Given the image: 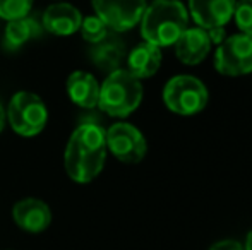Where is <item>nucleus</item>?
<instances>
[{
  "instance_id": "obj_17",
  "label": "nucleus",
  "mask_w": 252,
  "mask_h": 250,
  "mask_svg": "<svg viewBox=\"0 0 252 250\" xmlns=\"http://www.w3.org/2000/svg\"><path fill=\"white\" fill-rule=\"evenodd\" d=\"M79 31L84 40L93 45L100 43L101 40L106 38V34H108V28L105 26V23H103L98 16H90V17H86V19H83Z\"/></svg>"
},
{
  "instance_id": "obj_15",
  "label": "nucleus",
  "mask_w": 252,
  "mask_h": 250,
  "mask_svg": "<svg viewBox=\"0 0 252 250\" xmlns=\"http://www.w3.org/2000/svg\"><path fill=\"white\" fill-rule=\"evenodd\" d=\"M126 58V45L117 36L106 34L105 40L96 43L91 50V60L94 65H98L101 70L113 72L120 69V63Z\"/></svg>"
},
{
  "instance_id": "obj_18",
  "label": "nucleus",
  "mask_w": 252,
  "mask_h": 250,
  "mask_svg": "<svg viewBox=\"0 0 252 250\" xmlns=\"http://www.w3.org/2000/svg\"><path fill=\"white\" fill-rule=\"evenodd\" d=\"M33 0H0V17L5 21H14L26 17L31 10Z\"/></svg>"
},
{
  "instance_id": "obj_20",
  "label": "nucleus",
  "mask_w": 252,
  "mask_h": 250,
  "mask_svg": "<svg viewBox=\"0 0 252 250\" xmlns=\"http://www.w3.org/2000/svg\"><path fill=\"white\" fill-rule=\"evenodd\" d=\"M209 250H246L244 245L239 240H233V238H225V240H220L216 244H213Z\"/></svg>"
},
{
  "instance_id": "obj_22",
  "label": "nucleus",
  "mask_w": 252,
  "mask_h": 250,
  "mask_svg": "<svg viewBox=\"0 0 252 250\" xmlns=\"http://www.w3.org/2000/svg\"><path fill=\"white\" fill-rule=\"evenodd\" d=\"M244 249L246 250H252V230L247 233V238H246V244H244Z\"/></svg>"
},
{
  "instance_id": "obj_9",
  "label": "nucleus",
  "mask_w": 252,
  "mask_h": 250,
  "mask_svg": "<svg viewBox=\"0 0 252 250\" xmlns=\"http://www.w3.org/2000/svg\"><path fill=\"white\" fill-rule=\"evenodd\" d=\"M237 0H189V14L197 28H225L233 17Z\"/></svg>"
},
{
  "instance_id": "obj_11",
  "label": "nucleus",
  "mask_w": 252,
  "mask_h": 250,
  "mask_svg": "<svg viewBox=\"0 0 252 250\" xmlns=\"http://www.w3.org/2000/svg\"><path fill=\"white\" fill-rule=\"evenodd\" d=\"M173 47H175L177 58L180 62L186 63V65H197L209 55L213 45L208 33L196 26L187 28Z\"/></svg>"
},
{
  "instance_id": "obj_7",
  "label": "nucleus",
  "mask_w": 252,
  "mask_h": 250,
  "mask_svg": "<svg viewBox=\"0 0 252 250\" xmlns=\"http://www.w3.org/2000/svg\"><path fill=\"white\" fill-rule=\"evenodd\" d=\"M106 132V149L119 161L126 165H136L144 160L148 153V142L137 127L119 122Z\"/></svg>"
},
{
  "instance_id": "obj_1",
  "label": "nucleus",
  "mask_w": 252,
  "mask_h": 250,
  "mask_svg": "<svg viewBox=\"0 0 252 250\" xmlns=\"http://www.w3.org/2000/svg\"><path fill=\"white\" fill-rule=\"evenodd\" d=\"M106 132L98 124L79 125L63 154L65 171L77 184H90L101 173L106 160Z\"/></svg>"
},
{
  "instance_id": "obj_23",
  "label": "nucleus",
  "mask_w": 252,
  "mask_h": 250,
  "mask_svg": "<svg viewBox=\"0 0 252 250\" xmlns=\"http://www.w3.org/2000/svg\"><path fill=\"white\" fill-rule=\"evenodd\" d=\"M3 124H5V111H3L2 103H0V132H2V129H3Z\"/></svg>"
},
{
  "instance_id": "obj_5",
  "label": "nucleus",
  "mask_w": 252,
  "mask_h": 250,
  "mask_svg": "<svg viewBox=\"0 0 252 250\" xmlns=\"http://www.w3.org/2000/svg\"><path fill=\"white\" fill-rule=\"evenodd\" d=\"M7 118L12 130L23 137H33L43 130L48 120L47 105L38 94L19 91L12 96L7 108Z\"/></svg>"
},
{
  "instance_id": "obj_6",
  "label": "nucleus",
  "mask_w": 252,
  "mask_h": 250,
  "mask_svg": "<svg viewBox=\"0 0 252 250\" xmlns=\"http://www.w3.org/2000/svg\"><path fill=\"white\" fill-rule=\"evenodd\" d=\"M215 69L221 76L239 77L252 72V36L232 34L215 52Z\"/></svg>"
},
{
  "instance_id": "obj_10",
  "label": "nucleus",
  "mask_w": 252,
  "mask_h": 250,
  "mask_svg": "<svg viewBox=\"0 0 252 250\" xmlns=\"http://www.w3.org/2000/svg\"><path fill=\"white\" fill-rule=\"evenodd\" d=\"M12 218L16 224L24 231L40 233L52 223V211L47 202L34 197L23 199L12 207Z\"/></svg>"
},
{
  "instance_id": "obj_2",
  "label": "nucleus",
  "mask_w": 252,
  "mask_h": 250,
  "mask_svg": "<svg viewBox=\"0 0 252 250\" xmlns=\"http://www.w3.org/2000/svg\"><path fill=\"white\" fill-rule=\"evenodd\" d=\"M189 28V12L179 0H155L141 17V34L144 41L158 48L175 45Z\"/></svg>"
},
{
  "instance_id": "obj_8",
  "label": "nucleus",
  "mask_w": 252,
  "mask_h": 250,
  "mask_svg": "<svg viewBox=\"0 0 252 250\" xmlns=\"http://www.w3.org/2000/svg\"><path fill=\"white\" fill-rule=\"evenodd\" d=\"M96 16L112 31H129L141 23L146 0H91Z\"/></svg>"
},
{
  "instance_id": "obj_21",
  "label": "nucleus",
  "mask_w": 252,
  "mask_h": 250,
  "mask_svg": "<svg viewBox=\"0 0 252 250\" xmlns=\"http://www.w3.org/2000/svg\"><path fill=\"white\" fill-rule=\"evenodd\" d=\"M206 33H208L209 40H211V45H220L226 38L225 28H213V29H208Z\"/></svg>"
},
{
  "instance_id": "obj_12",
  "label": "nucleus",
  "mask_w": 252,
  "mask_h": 250,
  "mask_svg": "<svg viewBox=\"0 0 252 250\" xmlns=\"http://www.w3.org/2000/svg\"><path fill=\"white\" fill-rule=\"evenodd\" d=\"M83 16L74 5L65 2L53 3L45 10L43 26L47 31L57 36H69V34L79 31Z\"/></svg>"
},
{
  "instance_id": "obj_4",
  "label": "nucleus",
  "mask_w": 252,
  "mask_h": 250,
  "mask_svg": "<svg viewBox=\"0 0 252 250\" xmlns=\"http://www.w3.org/2000/svg\"><path fill=\"white\" fill-rule=\"evenodd\" d=\"M209 100L208 87L201 79L189 74L175 76L163 87V101L170 111L182 117L201 113Z\"/></svg>"
},
{
  "instance_id": "obj_14",
  "label": "nucleus",
  "mask_w": 252,
  "mask_h": 250,
  "mask_svg": "<svg viewBox=\"0 0 252 250\" xmlns=\"http://www.w3.org/2000/svg\"><path fill=\"white\" fill-rule=\"evenodd\" d=\"M161 48L151 45L148 41L137 45L127 57V70L137 79H148L158 72L161 65Z\"/></svg>"
},
{
  "instance_id": "obj_16",
  "label": "nucleus",
  "mask_w": 252,
  "mask_h": 250,
  "mask_svg": "<svg viewBox=\"0 0 252 250\" xmlns=\"http://www.w3.org/2000/svg\"><path fill=\"white\" fill-rule=\"evenodd\" d=\"M38 33H40V24L33 17L26 16L21 19L9 21L5 28V41L9 47L19 48L31 38L38 36Z\"/></svg>"
},
{
  "instance_id": "obj_13",
  "label": "nucleus",
  "mask_w": 252,
  "mask_h": 250,
  "mask_svg": "<svg viewBox=\"0 0 252 250\" xmlns=\"http://www.w3.org/2000/svg\"><path fill=\"white\" fill-rule=\"evenodd\" d=\"M67 94L77 107L94 108L100 100V84L93 74L76 70L67 79Z\"/></svg>"
},
{
  "instance_id": "obj_19",
  "label": "nucleus",
  "mask_w": 252,
  "mask_h": 250,
  "mask_svg": "<svg viewBox=\"0 0 252 250\" xmlns=\"http://www.w3.org/2000/svg\"><path fill=\"white\" fill-rule=\"evenodd\" d=\"M233 19L242 34L252 36V0H237Z\"/></svg>"
},
{
  "instance_id": "obj_3",
  "label": "nucleus",
  "mask_w": 252,
  "mask_h": 250,
  "mask_svg": "<svg viewBox=\"0 0 252 250\" xmlns=\"http://www.w3.org/2000/svg\"><path fill=\"white\" fill-rule=\"evenodd\" d=\"M141 101H143V84L127 69L110 72L100 86L98 107L110 117H129L139 108Z\"/></svg>"
}]
</instances>
